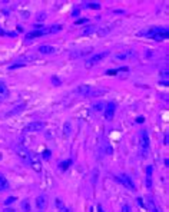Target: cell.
<instances>
[{
    "label": "cell",
    "mask_w": 169,
    "mask_h": 212,
    "mask_svg": "<svg viewBox=\"0 0 169 212\" xmlns=\"http://www.w3.org/2000/svg\"><path fill=\"white\" fill-rule=\"evenodd\" d=\"M29 164L32 165V168H33L36 172H40V171H42V165H40V162L36 159V156H34V155L32 156V159H30V162H29Z\"/></svg>",
    "instance_id": "obj_13"
},
{
    "label": "cell",
    "mask_w": 169,
    "mask_h": 212,
    "mask_svg": "<svg viewBox=\"0 0 169 212\" xmlns=\"http://www.w3.org/2000/svg\"><path fill=\"white\" fill-rule=\"evenodd\" d=\"M56 206L59 208V212H70L65 205H63V202H62L60 199H56Z\"/></svg>",
    "instance_id": "obj_17"
},
{
    "label": "cell",
    "mask_w": 169,
    "mask_h": 212,
    "mask_svg": "<svg viewBox=\"0 0 169 212\" xmlns=\"http://www.w3.org/2000/svg\"><path fill=\"white\" fill-rule=\"evenodd\" d=\"M136 204H138V206L145 208V205H143V199H142V198H138V199H136Z\"/></svg>",
    "instance_id": "obj_25"
},
{
    "label": "cell",
    "mask_w": 169,
    "mask_h": 212,
    "mask_svg": "<svg viewBox=\"0 0 169 212\" xmlns=\"http://www.w3.org/2000/svg\"><path fill=\"white\" fill-rule=\"evenodd\" d=\"M45 35H49V29H43V30H33V32H29L24 37H26V40H32V39H34V37H40V36H45Z\"/></svg>",
    "instance_id": "obj_8"
},
{
    "label": "cell",
    "mask_w": 169,
    "mask_h": 212,
    "mask_svg": "<svg viewBox=\"0 0 169 212\" xmlns=\"http://www.w3.org/2000/svg\"><path fill=\"white\" fill-rule=\"evenodd\" d=\"M70 132H72L70 122H65V126H63V133H65V136H70Z\"/></svg>",
    "instance_id": "obj_15"
},
{
    "label": "cell",
    "mask_w": 169,
    "mask_h": 212,
    "mask_svg": "<svg viewBox=\"0 0 169 212\" xmlns=\"http://www.w3.org/2000/svg\"><path fill=\"white\" fill-rule=\"evenodd\" d=\"M43 128H45V123L43 122H30V123H27L23 128V132H26V133L40 132V131H43Z\"/></svg>",
    "instance_id": "obj_6"
},
{
    "label": "cell",
    "mask_w": 169,
    "mask_h": 212,
    "mask_svg": "<svg viewBox=\"0 0 169 212\" xmlns=\"http://www.w3.org/2000/svg\"><path fill=\"white\" fill-rule=\"evenodd\" d=\"M74 92L82 96H86V97H96V96L106 93V89H99L96 86H90V85H80L74 89Z\"/></svg>",
    "instance_id": "obj_1"
},
{
    "label": "cell",
    "mask_w": 169,
    "mask_h": 212,
    "mask_svg": "<svg viewBox=\"0 0 169 212\" xmlns=\"http://www.w3.org/2000/svg\"><path fill=\"white\" fill-rule=\"evenodd\" d=\"M45 206H46V198H45L43 195L37 196V198H36V208H37L39 211H43Z\"/></svg>",
    "instance_id": "obj_11"
},
{
    "label": "cell",
    "mask_w": 169,
    "mask_h": 212,
    "mask_svg": "<svg viewBox=\"0 0 169 212\" xmlns=\"http://www.w3.org/2000/svg\"><path fill=\"white\" fill-rule=\"evenodd\" d=\"M92 32H95V27L90 26V27H86V30L83 32V35H88V33H92Z\"/></svg>",
    "instance_id": "obj_26"
},
{
    "label": "cell",
    "mask_w": 169,
    "mask_h": 212,
    "mask_svg": "<svg viewBox=\"0 0 169 212\" xmlns=\"http://www.w3.org/2000/svg\"><path fill=\"white\" fill-rule=\"evenodd\" d=\"M169 36V32L168 30H165V32H159V33H156V35H153L152 36V39L153 40H156V42H162V40H166Z\"/></svg>",
    "instance_id": "obj_10"
},
{
    "label": "cell",
    "mask_w": 169,
    "mask_h": 212,
    "mask_svg": "<svg viewBox=\"0 0 169 212\" xmlns=\"http://www.w3.org/2000/svg\"><path fill=\"white\" fill-rule=\"evenodd\" d=\"M26 63H16V65H12V66H9V69H16V68H19V66H24Z\"/></svg>",
    "instance_id": "obj_27"
},
{
    "label": "cell",
    "mask_w": 169,
    "mask_h": 212,
    "mask_svg": "<svg viewBox=\"0 0 169 212\" xmlns=\"http://www.w3.org/2000/svg\"><path fill=\"white\" fill-rule=\"evenodd\" d=\"M9 181L6 179V176L4 175H1L0 173V192H3V191H7L9 189Z\"/></svg>",
    "instance_id": "obj_12"
},
{
    "label": "cell",
    "mask_w": 169,
    "mask_h": 212,
    "mask_svg": "<svg viewBox=\"0 0 169 212\" xmlns=\"http://www.w3.org/2000/svg\"><path fill=\"white\" fill-rule=\"evenodd\" d=\"M122 212H130L129 205H123V206H122Z\"/></svg>",
    "instance_id": "obj_28"
},
{
    "label": "cell",
    "mask_w": 169,
    "mask_h": 212,
    "mask_svg": "<svg viewBox=\"0 0 169 212\" xmlns=\"http://www.w3.org/2000/svg\"><path fill=\"white\" fill-rule=\"evenodd\" d=\"M6 95H7V88H6V85L3 82H0V97L6 96Z\"/></svg>",
    "instance_id": "obj_19"
},
{
    "label": "cell",
    "mask_w": 169,
    "mask_h": 212,
    "mask_svg": "<svg viewBox=\"0 0 169 212\" xmlns=\"http://www.w3.org/2000/svg\"><path fill=\"white\" fill-rule=\"evenodd\" d=\"M42 158L43 159H50V151H43V153H42Z\"/></svg>",
    "instance_id": "obj_22"
},
{
    "label": "cell",
    "mask_w": 169,
    "mask_h": 212,
    "mask_svg": "<svg viewBox=\"0 0 169 212\" xmlns=\"http://www.w3.org/2000/svg\"><path fill=\"white\" fill-rule=\"evenodd\" d=\"M136 122H139V123H142V122H143V118H142V116H141V118H138V119H136Z\"/></svg>",
    "instance_id": "obj_31"
},
{
    "label": "cell",
    "mask_w": 169,
    "mask_h": 212,
    "mask_svg": "<svg viewBox=\"0 0 169 212\" xmlns=\"http://www.w3.org/2000/svg\"><path fill=\"white\" fill-rule=\"evenodd\" d=\"M70 165H72V159H66V161H63V162L59 164V168H60L62 171H66Z\"/></svg>",
    "instance_id": "obj_16"
},
{
    "label": "cell",
    "mask_w": 169,
    "mask_h": 212,
    "mask_svg": "<svg viewBox=\"0 0 169 212\" xmlns=\"http://www.w3.org/2000/svg\"><path fill=\"white\" fill-rule=\"evenodd\" d=\"M14 152L17 153V156L20 158V159H23L24 162H30V159H32V156H33V153L26 148L23 145H16L14 146Z\"/></svg>",
    "instance_id": "obj_2"
},
{
    "label": "cell",
    "mask_w": 169,
    "mask_h": 212,
    "mask_svg": "<svg viewBox=\"0 0 169 212\" xmlns=\"http://www.w3.org/2000/svg\"><path fill=\"white\" fill-rule=\"evenodd\" d=\"M116 112V103L115 102H108L105 106V119L106 120H112Z\"/></svg>",
    "instance_id": "obj_7"
},
{
    "label": "cell",
    "mask_w": 169,
    "mask_h": 212,
    "mask_svg": "<svg viewBox=\"0 0 169 212\" xmlns=\"http://www.w3.org/2000/svg\"><path fill=\"white\" fill-rule=\"evenodd\" d=\"M109 56V52H100V53H96V55H93L90 59H88L86 60V68H92V66H95L97 65L99 62H102L105 57H108Z\"/></svg>",
    "instance_id": "obj_3"
},
{
    "label": "cell",
    "mask_w": 169,
    "mask_h": 212,
    "mask_svg": "<svg viewBox=\"0 0 169 212\" xmlns=\"http://www.w3.org/2000/svg\"><path fill=\"white\" fill-rule=\"evenodd\" d=\"M115 179L118 181V182H121L122 185L125 186V188L130 189V191H136V186H135V184H133V181L128 176V175H119V176H115Z\"/></svg>",
    "instance_id": "obj_4"
},
{
    "label": "cell",
    "mask_w": 169,
    "mask_h": 212,
    "mask_svg": "<svg viewBox=\"0 0 169 212\" xmlns=\"http://www.w3.org/2000/svg\"><path fill=\"white\" fill-rule=\"evenodd\" d=\"M148 205H149V209H150V212H161V209L156 206V204H155V201H153V199H150V198H149Z\"/></svg>",
    "instance_id": "obj_14"
},
{
    "label": "cell",
    "mask_w": 169,
    "mask_h": 212,
    "mask_svg": "<svg viewBox=\"0 0 169 212\" xmlns=\"http://www.w3.org/2000/svg\"><path fill=\"white\" fill-rule=\"evenodd\" d=\"M83 22H86V20H85V19H82V20H76V23H77V24H80V23H83Z\"/></svg>",
    "instance_id": "obj_32"
},
{
    "label": "cell",
    "mask_w": 169,
    "mask_h": 212,
    "mask_svg": "<svg viewBox=\"0 0 169 212\" xmlns=\"http://www.w3.org/2000/svg\"><path fill=\"white\" fill-rule=\"evenodd\" d=\"M14 201H16V198H14V196H10V198H7V199L4 201V204H6V205H10V204H13Z\"/></svg>",
    "instance_id": "obj_23"
},
{
    "label": "cell",
    "mask_w": 169,
    "mask_h": 212,
    "mask_svg": "<svg viewBox=\"0 0 169 212\" xmlns=\"http://www.w3.org/2000/svg\"><path fill=\"white\" fill-rule=\"evenodd\" d=\"M39 52L43 53V55H52V53L56 52V49L50 45H42V46H39Z\"/></svg>",
    "instance_id": "obj_9"
},
{
    "label": "cell",
    "mask_w": 169,
    "mask_h": 212,
    "mask_svg": "<svg viewBox=\"0 0 169 212\" xmlns=\"http://www.w3.org/2000/svg\"><path fill=\"white\" fill-rule=\"evenodd\" d=\"M22 209H23L24 212H30V204H29L27 199H24L23 202H22Z\"/></svg>",
    "instance_id": "obj_20"
},
{
    "label": "cell",
    "mask_w": 169,
    "mask_h": 212,
    "mask_svg": "<svg viewBox=\"0 0 169 212\" xmlns=\"http://www.w3.org/2000/svg\"><path fill=\"white\" fill-rule=\"evenodd\" d=\"M52 82H53V85H56V86H59V85L62 83V82H60V79H57V77H54V76L52 77Z\"/></svg>",
    "instance_id": "obj_24"
},
{
    "label": "cell",
    "mask_w": 169,
    "mask_h": 212,
    "mask_svg": "<svg viewBox=\"0 0 169 212\" xmlns=\"http://www.w3.org/2000/svg\"><path fill=\"white\" fill-rule=\"evenodd\" d=\"M97 211H99V212H103V208H102V205H97Z\"/></svg>",
    "instance_id": "obj_30"
},
{
    "label": "cell",
    "mask_w": 169,
    "mask_h": 212,
    "mask_svg": "<svg viewBox=\"0 0 169 212\" xmlns=\"http://www.w3.org/2000/svg\"><path fill=\"white\" fill-rule=\"evenodd\" d=\"M3 212H16V211H14L13 208H6V209H4Z\"/></svg>",
    "instance_id": "obj_29"
},
{
    "label": "cell",
    "mask_w": 169,
    "mask_h": 212,
    "mask_svg": "<svg viewBox=\"0 0 169 212\" xmlns=\"http://www.w3.org/2000/svg\"><path fill=\"white\" fill-rule=\"evenodd\" d=\"M149 146H150L149 133H148L146 129H143V131L141 132V148H142V151H143V156H146V153H148V151H149Z\"/></svg>",
    "instance_id": "obj_5"
},
{
    "label": "cell",
    "mask_w": 169,
    "mask_h": 212,
    "mask_svg": "<svg viewBox=\"0 0 169 212\" xmlns=\"http://www.w3.org/2000/svg\"><path fill=\"white\" fill-rule=\"evenodd\" d=\"M88 7H89V9L99 10V9H100V4H99V3H88Z\"/></svg>",
    "instance_id": "obj_21"
},
{
    "label": "cell",
    "mask_w": 169,
    "mask_h": 212,
    "mask_svg": "<svg viewBox=\"0 0 169 212\" xmlns=\"http://www.w3.org/2000/svg\"><path fill=\"white\" fill-rule=\"evenodd\" d=\"M105 106H106L105 103H102V102H99V103H95V105L92 106V109H93L95 112H99V110H102V108L105 109Z\"/></svg>",
    "instance_id": "obj_18"
}]
</instances>
